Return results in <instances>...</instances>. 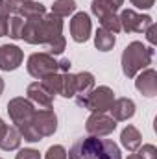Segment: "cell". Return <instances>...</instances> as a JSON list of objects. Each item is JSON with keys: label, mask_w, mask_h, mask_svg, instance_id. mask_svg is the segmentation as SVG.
Returning a JSON list of instances; mask_svg holds the SVG:
<instances>
[{"label": "cell", "mask_w": 157, "mask_h": 159, "mask_svg": "<svg viewBox=\"0 0 157 159\" xmlns=\"http://www.w3.org/2000/svg\"><path fill=\"white\" fill-rule=\"evenodd\" d=\"M69 159H120V152L113 141L87 137L74 143L69 152Z\"/></svg>", "instance_id": "cell-1"}]
</instances>
